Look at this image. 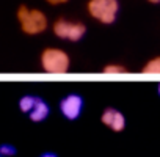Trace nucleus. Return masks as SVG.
<instances>
[{"mask_svg":"<svg viewBox=\"0 0 160 157\" xmlns=\"http://www.w3.org/2000/svg\"><path fill=\"white\" fill-rule=\"evenodd\" d=\"M18 21L21 24L22 32L27 33V35H39L49 25L47 16L41 10H30L27 5H21L19 7Z\"/></svg>","mask_w":160,"mask_h":157,"instance_id":"obj_1","label":"nucleus"},{"mask_svg":"<svg viewBox=\"0 0 160 157\" xmlns=\"http://www.w3.org/2000/svg\"><path fill=\"white\" fill-rule=\"evenodd\" d=\"M69 55L57 47H47L41 53V68L49 74H66L69 71Z\"/></svg>","mask_w":160,"mask_h":157,"instance_id":"obj_2","label":"nucleus"},{"mask_svg":"<svg viewBox=\"0 0 160 157\" xmlns=\"http://www.w3.org/2000/svg\"><path fill=\"white\" fill-rule=\"evenodd\" d=\"M87 8L93 19L108 25L116 21L119 11V2L118 0H90Z\"/></svg>","mask_w":160,"mask_h":157,"instance_id":"obj_3","label":"nucleus"},{"mask_svg":"<svg viewBox=\"0 0 160 157\" xmlns=\"http://www.w3.org/2000/svg\"><path fill=\"white\" fill-rule=\"evenodd\" d=\"M53 33L60 39L80 41L87 33V27L82 22H69V21L60 18L53 24Z\"/></svg>","mask_w":160,"mask_h":157,"instance_id":"obj_4","label":"nucleus"},{"mask_svg":"<svg viewBox=\"0 0 160 157\" xmlns=\"http://www.w3.org/2000/svg\"><path fill=\"white\" fill-rule=\"evenodd\" d=\"M82 110H83V98L77 93H69L60 101V112L69 121L77 119L82 115Z\"/></svg>","mask_w":160,"mask_h":157,"instance_id":"obj_5","label":"nucleus"},{"mask_svg":"<svg viewBox=\"0 0 160 157\" xmlns=\"http://www.w3.org/2000/svg\"><path fill=\"white\" fill-rule=\"evenodd\" d=\"M101 121L113 132H122L126 129V116L115 107H107L101 115Z\"/></svg>","mask_w":160,"mask_h":157,"instance_id":"obj_6","label":"nucleus"},{"mask_svg":"<svg viewBox=\"0 0 160 157\" xmlns=\"http://www.w3.org/2000/svg\"><path fill=\"white\" fill-rule=\"evenodd\" d=\"M49 113H50L49 104H47L44 99L38 98L36 102H35V105H33V109L28 112V116H30V119H32L33 123H41V121H44V119L49 116Z\"/></svg>","mask_w":160,"mask_h":157,"instance_id":"obj_7","label":"nucleus"},{"mask_svg":"<svg viewBox=\"0 0 160 157\" xmlns=\"http://www.w3.org/2000/svg\"><path fill=\"white\" fill-rule=\"evenodd\" d=\"M36 99H38V96H33V94H25V96H22V98L19 99V110H21L22 113H27V115H28V112L33 109Z\"/></svg>","mask_w":160,"mask_h":157,"instance_id":"obj_8","label":"nucleus"},{"mask_svg":"<svg viewBox=\"0 0 160 157\" xmlns=\"http://www.w3.org/2000/svg\"><path fill=\"white\" fill-rule=\"evenodd\" d=\"M141 72H144V74H160V55L148 60L146 64L141 68Z\"/></svg>","mask_w":160,"mask_h":157,"instance_id":"obj_9","label":"nucleus"},{"mask_svg":"<svg viewBox=\"0 0 160 157\" xmlns=\"http://www.w3.org/2000/svg\"><path fill=\"white\" fill-rule=\"evenodd\" d=\"M18 154V149L10 144V143H2L0 144V157H14Z\"/></svg>","mask_w":160,"mask_h":157,"instance_id":"obj_10","label":"nucleus"},{"mask_svg":"<svg viewBox=\"0 0 160 157\" xmlns=\"http://www.w3.org/2000/svg\"><path fill=\"white\" fill-rule=\"evenodd\" d=\"M102 71L105 74H124V72H127L126 66H122V64H107Z\"/></svg>","mask_w":160,"mask_h":157,"instance_id":"obj_11","label":"nucleus"},{"mask_svg":"<svg viewBox=\"0 0 160 157\" xmlns=\"http://www.w3.org/2000/svg\"><path fill=\"white\" fill-rule=\"evenodd\" d=\"M39 157H58L55 152H52V151H47V152H42Z\"/></svg>","mask_w":160,"mask_h":157,"instance_id":"obj_12","label":"nucleus"},{"mask_svg":"<svg viewBox=\"0 0 160 157\" xmlns=\"http://www.w3.org/2000/svg\"><path fill=\"white\" fill-rule=\"evenodd\" d=\"M47 3H50V5H58V0H46Z\"/></svg>","mask_w":160,"mask_h":157,"instance_id":"obj_13","label":"nucleus"},{"mask_svg":"<svg viewBox=\"0 0 160 157\" xmlns=\"http://www.w3.org/2000/svg\"><path fill=\"white\" fill-rule=\"evenodd\" d=\"M148 2H151V3H160V0H148Z\"/></svg>","mask_w":160,"mask_h":157,"instance_id":"obj_14","label":"nucleus"},{"mask_svg":"<svg viewBox=\"0 0 160 157\" xmlns=\"http://www.w3.org/2000/svg\"><path fill=\"white\" fill-rule=\"evenodd\" d=\"M157 93H158V96H160V84L157 85Z\"/></svg>","mask_w":160,"mask_h":157,"instance_id":"obj_15","label":"nucleus"},{"mask_svg":"<svg viewBox=\"0 0 160 157\" xmlns=\"http://www.w3.org/2000/svg\"><path fill=\"white\" fill-rule=\"evenodd\" d=\"M68 0H58V3H66Z\"/></svg>","mask_w":160,"mask_h":157,"instance_id":"obj_16","label":"nucleus"}]
</instances>
